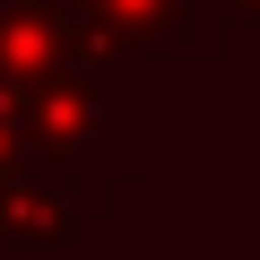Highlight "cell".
<instances>
[{"instance_id":"cell-3","label":"cell","mask_w":260,"mask_h":260,"mask_svg":"<svg viewBox=\"0 0 260 260\" xmlns=\"http://www.w3.org/2000/svg\"><path fill=\"white\" fill-rule=\"evenodd\" d=\"M104 208H113V191L26 156V165L0 174V260H44V251L78 243L87 225H104Z\"/></svg>"},{"instance_id":"cell-6","label":"cell","mask_w":260,"mask_h":260,"mask_svg":"<svg viewBox=\"0 0 260 260\" xmlns=\"http://www.w3.org/2000/svg\"><path fill=\"white\" fill-rule=\"evenodd\" d=\"M225 9V26H260V0H217Z\"/></svg>"},{"instance_id":"cell-1","label":"cell","mask_w":260,"mask_h":260,"mask_svg":"<svg viewBox=\"0 0 260 260\" xmlns=\"http://www.w3.org/2000/svg\"><path fill=\"white\" fill-rule=\"evenodd\" d=\"M26 148L95 191H121V182H139L156 165L148 148V61H70L52 78H35L26 95Z\"/></svg>"},{"instance_id":"cell-5","label":"cell","mask_w":260,"mask_h":260,"mask_svg":"<svg viewBox=\"0 0 260 260\" xmlns=\"http://www.w3.org/2000/svg\"><path fill=\"white\" fill-rule=\"evenodd\" d=\"M35 148H26V104H18V87H0V174L9 165H26Z\"/></svg>"},{"instance_id":"cell-2","label":"cell","mask_w":260,"mask_h":260,"mask_svg":"<svg viewBox=\"0 0 260 260\" xmlns=\"http://www.w3.org/2000/svg\"><path fill=\"white\" fill-rule=\"evenodd\" d=\"M78 9L95 18V35L121 52V61H182V70H217L234 52V26L217 0H78Z\"/></svg>"},{"instance_id":"cell-4","label":"cell","mask_w":260,"mask_h":260,"mask_svg":"<svg viewBox=\"0 0 260 260\" xmlns=\"http://www.w3.org/2000/svg\"><path fill=\"white\" fill-rule=\"evenodd\" d=\"M95 52H113V44L95 35V18L78 0H0V87L26 95L35 78L70 70V61H95Z\"/></svg>"}]
</instances>
